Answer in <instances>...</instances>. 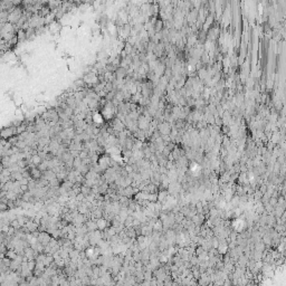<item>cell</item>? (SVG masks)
<instances>
[{
    "mask_svg": "<svg viewBox=\"0 0 286 286\" xmlns=\"http://www.w3.org/2000/svg\"><path fill=\"white\" fill-rule=\"evenodd\" d=\"M23 14H24L23 8L16 6V7L11 11H9V14H8V23H10V24H12V25H16L18 21H19V19L23 17Z\"/></svg>",
    "mask_w": 286,
    "mask_h": 286,
    "instance_id": "6da1fadb",
    "label": "cell"
},
{
    "mask_svg": "<svg viewBox=\"0 0 286 286\" xmlns=\"http://www.w3.org/2000/svg\"><path fill=\"white\" fill-rule=\"evenodd\" d=\"M15 134H16V129H15L14 126L5 128L0 131V136H1L2 139H6V140L10 139L11 136H14Z\"/></svg>",
    "mask_w": 286,
    "mask_h": 286,
    "instance_id": "7a4b0ae2",
    "label": "cell"
},
{
    "mask_svg": "<svg viewBox=\"0 0 286 286\" xmlns=\"http://www.w3.org/2000/svg\"><path fill=\"white\" fill-rule=\"evenodd\" d=\"M37 240H38V242L39 244H41V245L44 246H47L48 245V242H51V235L49 234H47V232H41V234H38V236H37Z\"/></svg>",
    "mask_w": 286,
    "mask_h": 286,
    "instance_id": "3957f363",
    "label": "cell"
},
{
    "mask_svg": "<svg viewBox=\"0 0 286 286\" xmlns=\"http://www.w3.org/2000/svg\"><path fill=\"white\" fill-rule=\"evenodd\" d=\"M83 81H84L85 83L95 84V83H97V82H98V77L96 76V74H95L94 72H90V73H87V74L84 76Z\"/></svg>",
    "mask_w": 286,
    "mask_h": 286,
    "instance_id": "277c9868",
    "label": "cell"
},
{
    "mask_svg": "<svg viewBox=\"0 0 286 286\" xmlns=\"http://www.w3.org/2000/svg\"><path fill=\"white\" fill-rule=\"evenodd\" d=\"M197 17H198V11H197V9H195V10H192L189 12L188 15V21H190V23H193V21L197 20Z\"/></svg>",
    "mask_w": 286,
    "mask_h": 286,
    "instance_id": "5b68a950",
    "label": "cell"
},
{
    "mask_svg": "<svg viewBox=\"0 0 286 286\" xmlns=\"http://www.w3.org/2000/svg\"><path fill=\"white\" fill-rule=\"evenodd\" d=\"M8 209H9V208H8L7 203H5V202H0V212L7 211Z\"/></svg>",
    "mask_w": 286,
    "mask_h": 286,
    "instance_id": "8992f818",
    "label": "cell"
},
{
    "mask_svg": "<svg viewBox=\"0 0 286 286\" xmlns=\"http://www.w3.org/2000/svg\"><path fill=\"white\" fill-rule=\"evenodd\" d=\"M61 1H63V0H61Z\"/></svg>",
    "mask_w": 286,
    "mask_h": 286,
    "instance_id": "52a82bcc",
    "label": "cell"
}]
</instances>
